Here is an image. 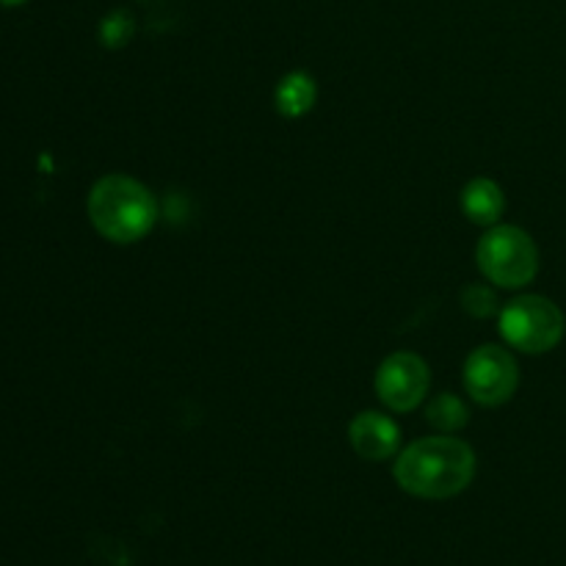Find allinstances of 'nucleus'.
Segmentation results:
<instances>
[{
    "label": "nucleus",
    "mask_w": 566,
    "mask_h": 566,
    "mask_svg": "<svg viewBox=\"0 0 566 566\" xmlns=\"http://www.w3.org/2000/svg\"><path fill=\"white\" fill-rule=\"evenodd\" d=\"M392 475L409 495L446 501L470 486L475 475V453L457 437H426L403 448Z\"/></svg>",
    "instance_id": "nucleus-1"
},
{
    "label": "nucleus",
    "mask_w": 566,
    "mask_h": 566,
    "mask_svg": "<svg viewBox=\"0 0 566 566\" xmlns=\"http://www.w3.org/2000/svg\"><path fill=\"white\" fill-rule=\"evenodd\" d=\"M86 208L94 230L114 243L142 241L158 219L149 188L127 175H105L94 182Z\"/></svg>",
    "instance_id": "nucleus-2"
},
{
    "label": "nucleus",
    "mask_w": 566,
    "mask_h": 566,
    "mask_svg": "<svg viewBox=\"0 0 566 566\" xmlns=\"http://www.w3.org/2000/svg\"><path fill=\"white\" fill-rule=\"evenodd\" d=\"M481 274L497 287H523L539 271V252L534 238L512 224L492 227L475 249Z\"/></svg>",
    "instance_id": "nucleus-3"
},
{
    "label": "nucleus",
    "mask_w": 566,
    "mask_h": 566,
    "mask_svg": "<svg viewBox=\"0 0 566 566\" xmlns=\"http://www.w3.org/2000/svg\"><path fill=\"white\" fill-rule=\"evenodd\" d=\"M564 313L545 296H520L501 310V335L525 354H547L562 343Z\"/></svg>",
    "instance_id": "nucleus-4"
},
{
    "label": "nucleus",
    "mask_w": 566,
    "mask_h": 566,
    "mask_svg": "<svg viewBox=\"0 0 566 566\" xmlns=\"http://www.w3.org/2000/svg\"><path fill=\"white\" fill-rule=\"evenodd\" d=\"M520 370L512 354L501 346H481L464 363V387L481 407H501L514 396Z\"/></svg>",
    "instance_id": "nucleus-5"
},
{
    "label": "nucleus",
    "mask_w": 566,
    "mask_h": 566,
    "mask_svg": "<svg viewBox=\"0 0 566 566\" xmlns=\"http://www.w3.org/2000/svg\"><path fill=\"white\" fill-rule=\"evenodd\" d=\"M431 385L429 365L409 352H396L376 370V392L392 412H412Z\"/></svg>",
    "instance_id": "nucleus-6"
},
{
    "label": "nucleus",
    "mask_w": 566,
    "mask_h": 566,
    "mask_svg": "<svg viewBox=\"0 0 566 566\" xmlns=\"http://www.w3.org/2000/svg\"><path fill=\"white\" fill-rule=\"evenodd\" d=\"M348 442L357 457L368 459V462H385L398 451L401 429L396 426V420L381 412H359L348 423Z\"/></svg>",
    "instance_id": "nucleus-7"
},
{
    "label": "nucleus",
    "mask_w": 566,
    "mask_h": 566,
    "mask_svg": "<svg viewBox=\"0 0 566 566\" xmlns=\"http://www.w3.org/2000/svg\"><path fill=\"white\" fill-rule=\"evenodd\" d=\"M503 208H506V197H503V188L495 180L475 177L464 186L462 210L473 224L492 227L503 216Z\"/></svg>",
    "instance_id": "nucleus-8"
},
{
    "label": "nucleus",
    "mask_w": 566,
    "mask_h": 566,
    "mask_svg": "<svg viewBox=\"0 0 566 566\" xmlns=\"http://www.w3.org/2000/svg\"><path fill=\"white\" fill-rule=\"evenodd\" d=\"M315 97H318V88H315L313 77H310L307 72H291V75L282 77L280 86H276L274 103L282 116L296 119V116H304L307 111H313Z\"/></svg>",
    "instance_id": "nucleus-9"
},
{
    "label": "nucleus",
    "mask_w": 566,
    "mask_h": 566,
    "mask_svg": "<svg viewBox=\"0 0 566 566\" xmlns=\"http://www.w3.org/2000/svg\"><path fill=\"white\" fill-rule=\"evenodd\" d=\"M426 415H429V423L442 431H457L468 423V409H464V403L459 401L457 396H451V392L437 396L434 401L429 403V412Z\"/></svg>",
    "instance_id": "nucleus-10"
},
{
    "label": "nucleus",
    "mask_w": 566,
    "mask_h": 566,
    "mask_svg": "<svg viewBox=\"0 0 566 566\" xmlns=\"http://www.w3.org/2000/svg\"><path fill=\"white\" fill-rule=\"evenodd\" d=\"M133 36V17L125 9H116L99 22V39L105 48H122Z\"/></svg>",
    "instance_id": "nucleus-11"
},
{
    "label": "nucleus",
    "mask_w": 566,
    "mask_h": 566,
    "mask_svg": "<svg viewBox=\"0 0 566 566\" xmlns=\"http://www.w3.org/2000/svg\"><path fill=\"white\" fill-rule=\"evenodd\" d=\"M462 307L468 310L470 315H475V318H490L497 310V298L495 293L486 291V287L470 285L468 291L462 293Z\"/></svg>",
    "instance_id": "nucleus-12"
},
{
    "label": "nucleus",
    "mask_w": 566,
    "mask_h": 566,
    "mask_svg": "<svg viewBox=\"0 0 566 566\" xmlns=\"http://www.w3.org/2000/svg\"><path fill=\"white\" fill-rule=\"evenodd\" d=\"M0 3H3V6H22L25 0H0Z\"/></svg>",
    "instance_id": "nucleus-13"
}]
</instances>
